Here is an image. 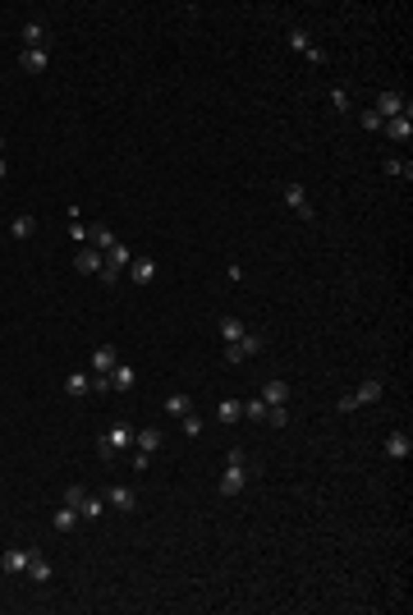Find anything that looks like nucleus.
Segmentation results:
<instances>
[{"label":"nucleus","instance_id":"nucleus-1","mask_svg":"<svg viewBox=\"0 0 413 615\" xmlns=\"http://www.w3.org/2000/svg\"><path fill=\"white\" fill-rule=\"evenodd\" d=\"M258 477V469L248 464V450H225V473H220V496H239V491L248 487Z\"/></svg>","mask_w":413,"mask_h":615},{"label":"nucleus","instance_id":"nucleus-2","mask_svg":"<svg viewBox=\"0 0 413 615\" xmlns=\"http://www.w3.org/2000/svg\"><path fill=\"white\" fill-rule=\"evenodd\" d=\"M280 202L289 207V211H294L298 220H308V225H317V207H312V198H308V189H303V184H280Z\"/></svg>","mask_w":413,"mask_h":615},{"label":"nucleus","instance_id":"nucleus-3","mask_svg":"<svg viewBox=\"0 0 413 615\" xmlns=\"http://www.w3.org/2000/svg\"><path fill=\"white\" fill-rule=\"evenodd\" d=\"M97 450H102L106 460H111V455H124V450H133V427H129V423H115L111 432L97 436Z\"/></svg>","mask_w":413,"mask_h":615},{"label":"nucleus","instance_id":"nucleus-4","mask_svg":"<svg viewBox=\"0 0 413 615\" xmlns=\"http://www.w3.org/2000/svg\"><path fill=\"white\" fill-rule=\"evenodd\" d=\"M258 354H262V335L258 331H244V340L225 345V363H230V368H239L244 359H258Z\"/></svg>","mask_w":413,"mask_h":615},{"label":"nucleus","instance_id":"nucleus-5","mask_svg":"<svg viewBox=\"0 0 413 615\" xmlns=\"http://www.w3.org/2000/svg\"><path fill=\"white\" fill-rule=\"evenodd\" d=\"M285 41H289L294 51H303L312 64H322V60H326V55H322V46H317V41H312L308 32H303V28H289V32H285Z\"/></svg>","mask_w":413,"mask_h":615},{"label":"nucleus","instance_id":"nucleus-6","mask_svg":"<svg viewBox=\"0 0 413 615\" xmlns=\"http://www.w3.org/2000/svg\"><path fill=\"white\" fill-rule=\"evenodd\" d=\"M19 69H23V74H46V69H51V51H46V46H37V51H19Z\"/></svg>","mask_w":413,"mask_h":615},{"label":"nucleus","instance_id":"nucleus-7","mask_svg":"<svg viewBox=\"0 0 413 615\" xmlns=\"http://www.w3.org/2000/svg\"><path fill=\"white\" fill-rule=\"evenodd\" d=\"M372 111H376V115H381V120H395V115H404V111H409V102H404V97H400V92H381V97H376V106H372Z\"/></svg>","mask_w":413,"mask_h":615},{"label":"nucleus","instance_id":"nucleus-8","mask_svg":"<svg viewBox=\"0 0 413 615\" xmlns=\"http://www.w3.org/2000/svg\"><path fill=\"white\" fill-rule=\"evenodd\" d=\"M381 133H386L390 142H409V138H413V111H404V115L386 120V124H381Z\"/></svg>","mask_w":413,"mask_h":615},{"label":"nucleus","instance_id":"nucleus-9","mask_svg":"<svg viewBox=\"0 0 413 615\" xmlns=\"http://www.w3.org/2000/svg\"><path fill=\"white\" fill-rule=\"evenodd\" d=\"M115 363H119L115 345H97V349H92V377H111Z\"/></svg>","mask_w":413,"mask_h":615},{"label":"nucleus","instance_id":"nucleus-10","mask_svg":"<svg viewBox=\"0 0 413 615\" xmlns=\"http://www.w3.org/2000/svg\"><path fill=\"white\" fill-rule=\"evenodd\" d=\"M28 560H32L28 547H10V551L0 556V569H5V574H28Z\"/></svg>","mask_w":413,"mask_h":615},{"label":"nucleus","instance_id":"nucleus-11","mask_svg":"<svg viewBox=\"0 0 413 615\" xmlns=\"http://www.w3.org/2000/svg\"><path fill=\"white\" fill-rule=\"evenodd\" d=\"M74 267L78 271H83V276H97V271H102L106 267V253H97V248H78V253H74Z\"/></svg>","mask_w":413,"mask_h":615},{"label":"nucleus","instance_id":"nucleus-12","mask_svg":"<svg viewBox=\"0 0 413 615\" xmlns=\"http://www.w3.org/2000/svg\"><path fill=\"white\" fill-rule=\"evenodd\" d=\"M409 455H413V436L404 432V427L400 432H390L386 436V460H409Z\"/></svg>","mask_w":413,"mask_h":615},{"label":"nucleus","instance_id":"nucleus-13","mask_svg":"<svg viewBox=\"0 0 413 615\" xmlns=\"http://www.w3.org/2000/svg\"><path fill=\"white\" fill-rule=\"evenodd\" d=\"M124 276H129L133 285H152V281H156V262H152V257H133Z\"/></svg>","mask_w":413,"mask_h":615},{"label":"nucleus","instance_id":"nucleus-14","mask_svg":"<svg viewBox=\"0 0 413 615\" xmlns=\"http://www.w3.org/2000/svg\"><path fill=\"white\" fill-rule=\"evenodd\" d=\"M106 505L119 510V514H133V510H138V496H133L129 487H111V491H106Z\"/></svg>","mask_w":413,"mask_h":615},{"label":"nucleus","instance_id":"nucleus-15","mask_svg":"<svg viewBox=\"0 0 413 615\" xmlns=\"http://www.w3.org/2000/svg\"><path fill=\"white\" fill-rule=\"evenodd\" d=\"M46 41H51L46 23H41V19H28V23H23V46H28V51H37V46H46Z\"/></svg>","mask_w":413,"mask_h":615},{"label":"nucleus","instance_id":"nucleus-16","mask_svg":"<svg viewBox=\"0 0 413 615\" xmlns=\"http://www.w3.org/2000/svg\"><path fill=\"white\" fill-rule=\"evenodd\" d=\"M32 234H37V216H32V211H23V216L10 220V239H19V244H23V239H32Z\"/></svg>","mask_w":413,"mask_h":615},{"label":"nucleus","instance_id":"nucleus-17","mask_svg":"<svg viewBox=\"0 0 413 615\" xmlns=\"http://www.w3.org/2000/svg\"><path fill=\"white\" fill-rule=\"evenodd\" d=\"M106 514V496H83V505H78V519H83V524H97V519H102Z\"/></svg>","mask_w":413,"mask_h":615},{"label":"nucleus","instance_id":"nucleus-18","mask_svg":"<svg viewBox=\"0 0 413 615\" xmlns=\"http://www.w3.org/2000/svg\"><path fill=\"white\" fill-rule=\"evenodd\" d=\"M381 395H386V381H376V377H372V381H363L358 390H354V404L363 409V404H376Z\"/></svg>","mask_w":413,"mask_h":615},{"label":"nucleus","instance_id":"nucleus-19","mask_svg":"<svg viewBox=\"0 0 413 615\" xmlns=\"http://www.w3.org/2000/svg\"><path fill=\"white\" fill-rule=\"evenodd\" d=\"M133 381H138V372H133L129 363H115V372H111V390L124 395V390H133Z\"/></svg>","mask_w":413,"mask_h":615},{"label":"nucleus","instance_id":"nucleus-20","mask_svg":"<svg viewBox=\"0 0 413 615\" xmlns=\"http://www.w3.org/2000/svg\"><path fill=\"white\" fill-rule=\"evenodd\" d=\"M88 390H92V377H88V372H69V377H65V395H69V399H83Z\"/></svg>","mask_w":413,"mask_h":615},{"label":"nucleus","instance_id":"nucleus-21","mask_svg":"<svg viewBox=\"0 0 413 615\" xmlns=\"http://www.w3.org/2000/svg\"><path fill=\"white\" fill-rule=\"evenodd\" d=\"M133 450H142V455H156V450H161V432H156V427H142V432H133Z\"/></svg>","mask_w":413,"mask_h":615},{"label":"nucleus","instance_id":"nucleus-22","mask_svg":"<svg viewBox=\"0 0 413 615\" xmlns=\"http://www.w3.org/2000/svg\"><path fill=\"white\" fill-rule=\"evenodd\" d=\"M51 565H46V556L41 551H32V560H28V578H32V583H51Z\"/></svg>","mask_w":413,"mask_h":615},{"label":"nucleus","instance_id":"nucleus-23","mask_svg":"<svg viewBox=\"0 0 413 615\" xmlns=\"http://www.w3.org/2000/svg\"><path fill=\"white\" fill-rule=\"evenodd\" d=\"M129 262H133V253H129V244H111V253H106V267H115V271H129Z\"/></svg>","mask_w":413,"mask_h":615},{"label":"nucleus","instance_id":"nucleus-24","mask_svg":"<svg viewBox=\"0 0 413 615\" xmlns=\"http://www.w3.org/2000/svg\"><path fill=\"white\" fill-rule=\"evenodd\" d=\"M262 399L267 404H289V381H267L262 386Z\"/></svg>","mask_w":413,"mask_h":615},{"label":"nucleus","instance_id":"nucleus-25","mask_svg":"<svg viewBox=\"0 0 413 615\" xmlns=\"http://www.w3.org/2000/svg\"><path fill=\"white\" fill-rule=\"evenodd\" d=\"M51 528H55V533H69V528H78V510H74V505H60V510H55V519H51Z\"/></svg>","mask_w":413,"mask_h":615},{"label":"nucleus","instance_id":"nucleus-26","mask_svg":"<svg viewBox=\"0 0 413 615\" xmlns=\"http://www.w3.org/2000/svg\"><path fill=\"white\" fill-rule=\"evenodd\" d=\"M244 331H248V326H244L239 317H220V340H225V345H234V340H244Z\"/></svg>","mask_w":413,"mask_h":615},{"label":"nucleus","instance_id":"nucleus-27","mask_svg":"<svg viewBox=\"0 0 413 615\" xmlns=\"http://www.w3.org/2000/svg\"><path fill=\"white\" fill-rule=\"evenodd\" d=\"M69 239H74L78 248H88V244H92V225H83V220H78V211L69 216Z\"/></svg>","mask_w":413,"mask_h":615},{"label":"nucleus","instance_id":"nucleus-28","mask_svg":"<svg viewBox=\"0 0 413 615\" xmlns=\"http://www.w3.org/2000/svg\"><path fill=\"white\" fill-rule=\"evenodd\" d=\"M166 413H175V418H184V413H193V399L184 395V390H175V395H166Z\"/></svg>","mask_w":413,"mask_h":615},{"label":"nucleus","instance_id":"nucleus-29","mask_svg":"<svg viewBox=\"0 0 413 615\" xmlns=\"http://www.w3.org/2000/svg\"><path fill=\"white\" fill-rule=\"evenodd\" d=\"M216 418H220V423H239V418H244V404H239V399H220Z\"/></svg>","mask_w":413,"mask_h":615},{"label":"nucleus","instance_id":"nucleus-30","mask_svg":"<svg viewBox=\"0 0 413 615\" xmlns=\"http://www.w3.org/2000/svg\"><path fill=\"white\" fill-rule=\"evenodd\" d=\"M267 427H285L289 423V404H267V418H262Z\"/></svg>","mask_w":413,"mask_h":615},{"label":"nucleus","instance_id":"nucleus-31","mask_svg":"<svg viewBox=\"0 0 413 615\" xmlns=\"http://www.w3.org/2000/svg\"><path fill=\"white\" fill-rule=\"evenodd\" d=\"M111 244H115V234L106 230V225H92V248L97 253H111Z\"/></svg>","mask_w":413,"mask_h":615},{"label":"nucleus","instance_id":"nucleus-32","mask_svg":"<svg viewBox=\"0 0 413 615\" xmlns=\"http://www.w3.org/2000/svg\"><path fill=\"white\" fill-rule=\"evenodd\" d=\"M358 124H363V129H367V133H381V124H386V120L376 115L372 106H363V111H358Z\"/></svg>","mask_w":413,"mask_h":615},{"label":"nucleus","instance_id":"nucleus-33","mask_svg":"<svg viewBox=\"0 0 413 615\" xmlns=\"http://www.w3.org/2000/svg\"><path fill=\"white\" fill-rule=\"evenodd\" d=\"M244 418H258V423H262V418H267V399H262V395H253V399L244 404Z\"/></svg>","mask_w":413,"mask_h":615},{"label":"nucleus","instance_id":"nucleus-34","mask_svg":"<svg viewBox=\"0 0 413 615\" xmlns=\"http://www.w3.org/2000/svg\"><path fill=\"white\" fill-rule=\"evenodd\" d=\"M331 106H336L340 115H349V111H354V102H349V92H345V88H331Z\"/></svg>","mask_w":413,"mask_h":615},{"label":"nucleus","instance_id":"nucleus-35","mask_svg":"<svg viewBox=\"0 0 413 615\" xmlns=\"http://www.w3.org/2000/svg\"><path fill=\"white\" fill-rule=\"evenodd\" d=\"M381 170H386V175H395V180H409V175H413V166H409V161H386Z\"/></svg>","mask_w":413,"mask_h":615},{"label":"nucleus","instance_id":"nucleus-36","mask_svg":"<svg viewBox=\"0 0 413 615\" xmlns=\"http://www.w3.org/2000/svg\"><path fill=\"white\" fill-rule=\"evenodd\" d=\"M83 496H88V487H78V482H74V487H65V500H60V505H74V510H78Z\"/></svg>","mask_w":413,"mask_h":615},{"label":"nucleus","instance_id":"nucleus-37","mask_svg":"<svg viewBox=\"0 0 413 615\" xmlns=\"http://www.w3.org/2000/svg\"><path fill=\"white\" fill-rule=\"evenodd\" d=\"M180 423H184V436H202V418L198 413H184Z\"/></svg>","mask_w":413,"mask_h":615},{"label":"nucleus","instance_id":"nucleus-38","mask_svg":"<svg viewBox=\"0 0 413 615\" xmlns=\"http://www.w3.org/2000/svg\"><path fill=\"white\" fill-rule=\"evenodd\" d=\"M92 390L97 395H111V377H92Z\"/></svg>","mask_w":413,"mask_h":615},{"label":"nucleus","instance_id":"nucleus-39","mask_svg":"<svg viewBox=\"0 0 413 615\" xmlns=\"http://www.w3.org/2000/svg\"><path fill=\"white\" fill-rule=\"evenodd\" d=\"M10 180V161H5V156H0V184Z\"/></svg>","mask_w":413,"mask_h":615},{"label":"nucleus","instance_id":"nucleus-40","mask_svg":"<svg viewBox=\"0 0 413 615\" xmlns=\"http://www.w3.org/2000/svg\"><path fill=\"white\" fill-rule=\"evenodd\" d=\"M0 156H5V133H0Z\"/></svg>","mask_w":413,"mask_h":615}]
</instances>
